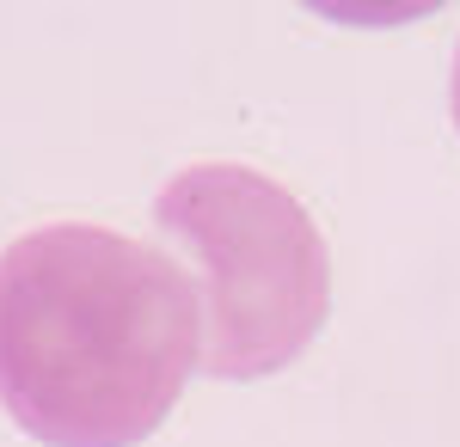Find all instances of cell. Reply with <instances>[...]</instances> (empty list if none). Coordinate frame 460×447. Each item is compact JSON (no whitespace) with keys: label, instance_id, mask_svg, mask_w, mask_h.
Instances as JSON below:
<instances>
[{"label":"cell","instance_id":"obj_1","mask_svg":"<svg viewBox=\"0 0 460 447\" xmlns=\"http://www.w3.org/2000/svg\"><path fill=\"white\" fill-rule=\"evenodd\" d=\"M203 362L197 282L111 227H37L0 251V405L49 447H136Z\"/></svg>","mask_w":460,"mask_h":447},{"label":"cell","instance_id":"obj_2","mask_svg":"<svg viewBox=\"0 0 460 447\" xmlns=\"http://www.w3.org/2000/svg\"><path fill=\"white\" fill-rule=\"evenodd\" d=\"M203 270V362L252 380L295 362L332 307L325 240L283 184L246 166H190L154 203Z\"/></svg>","mask_w":460,"mask_h":447},{"label":"cell","instance_id":"obj_3","mask_svg":"<svg viewBox=\"0 0 460 447\" xmlns=\"http://www.w3.org/2000/svg\"><path fill=\"white\" fill-rule=\"evenodd\" d=\"M455 123H460V62H455Z\"/></svg>","mask_w":460,"mask_h":447}]
</instances>
